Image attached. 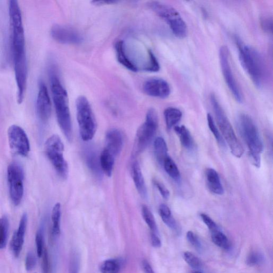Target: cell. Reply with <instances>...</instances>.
<instances>
[{
    "mask_svg": "<svg viewBox=\"0 0 273 273\" xmlns=\"http://www.w3.org/2000/svg\"><path fill=\"white\" fill-rule=\"evenodd\" d=\"M9 15L11 32V48L15 79L17 86V102L24 100L28 80V64L25 51V36L21 10L17 1L9 2Z\"/></svg>",
    "mask_w": 273,
    "mask_h": 273,
    "instance_id": "obj_1",
    "label": "cell"
},
{
    "mask_svg": "<svg viewBox=\"0 0 273 273\" xmlns=\"http://www.w3.org/2000/svg\"><path fill=\"white\" fill-rule=\"evenodd\" d=\"M54 69H50V79L57 121L64 135L72 142L73 129L68 95Z\"/></svg>",
    "mask_w": 273,
    "mask_h": 273,
    "instance_id": "obj_2",
    "label": "cell"
},
{
    "mask_svg": "<svg viewBox=\"0 0 273 273\" xmlns=\"http://www.w3.org/2000/svg\"><path fill=\"white\" fill-rule=\"evenodd\" d=\"M239 56L241 66L248 73L254 85L261 88L266 80V71L264 59L254 48L245 45L237 39Z\"/></svg>",
    "mask_w": 273,
    "mask_h": 273,
    "instance_id": "obj_3",
    "label": "cell"
},
{
    "mask_svg": "<svg viewBox=\"0 0 273 273\" xmlns=\"http://www.w3.org/2000/svg\"><path fill=\"white\" fill-rule=\"evenodd\" d=\"M237 123L241 135L249 149L250 161L259 168L261 164V154L264 150L259 130L251 117L246 114H240Z\"/></svg>",
    "mask_w": 273,
    "mask_h": 273,
    "instance_id": "obj_4",
    "label": "cell"
},
{
    "mask_svg": "<svg viewBox=\"0 0 273 273\" xmlns=\"http://www.w3.org/2000/svg\"><path fill=\"white\" fill-rule=\"evenodd\" d=\"M211 101L217 124L224 140H226L231 153L235 157L240 158L244 153L242 146L237 137L233 128L215 94L211 95Z\"/></svg>",
    "mask_w": 273,
    "mask_h": 273,
    "instance_id": "obj_5",
    "label": "cell"
},
{
    "mask_svg": "<svg viewBox=\"0 0 273 273\" xmlns=\"http://www.w3.org/2000/svg\"><path fill=\"white\" fill-rule=\"evenodd\" d=\"M148 6L156 14L165 21L175 36L180 38L187 36V25L176 9L159 2H150Z\"/></svg>",
    "mask_w": 273,
    "mask_h": 273,
    "instance_id": "obj_6",
    "label": "cell"
},
{
    "mask_svg": "<svg viewBox=\"0 0 273 273\" xmlns=\"http://www.w3.org/2000/svg\"><path fill=\"white\" fill-rule=\"evenodd\" d=\"M77 120L82 139L92 140L97 131V122L92 107L86 97L81 96L76 101Z\"/></svg>",
    "mask_w": 273,
    "mask_h": 273,
    "instance_id": "obj_7",
    "label": "cell"
},
{
    "mask_svg": "<svg viewBox=\"0 0 273 273\" xmlns=\"http://www.w3.org/2000/svg\"><path fill=\"white\" fill-rule=\"evenodd\" d=\"M159 125L158 115L154 109L147 112L145 121L138 129L133 148V154L139 155L148 148L154 138Z\"/></svg>",
    "mask_w": 273,
    "mask_h": 273,
    "instance_id": "obj_8",
    "label": "cell"
},
{
    "mask_svg": "<svg viewBox=\"0 0 273 273\" xmlns=\"http://www.w3.org/2000/svg\"><path fill=\"white\" fill-rule=\"evenodd\" d=\"M64 146L59 136L54 135L45 143V151L49 161L53 164L58 176L63 179L68 178L69 173L68 163L64 157Z\"/></svg>",
    "mask_w": 273,
    "mask_h": 273,
    "instance_id": "obj_9",
    "label": "cell"
},
{
    "mask_svg": "<svg viewBox=\"0 0 273 273\" xmlns=\"http://www.w3.org/2000/svg\"><path fill=\"white\" fill-rule=\"evenodd\" d=\"M7 177L11 200L18 206L22 202L24 190V174L21 166L15 162L11 163L8 167Z\"/></svg>",
    "mask_w": 273,
    "mask_h": 273,
    "instance_id": "obj_10",
    "label": "cell"
},
{
    "mask_svg": "<svg viewBox=\"0 0 273 273\" xmlns=\"http://www.w3.org/2000/svg\"><path fill=\"white\" fill-rule=\"evenodd\" d=\"M219 60L224 80L233 96L239 103H242L243 96L231 69L229 51L227 47L223 46L219 50Z\"/></svg>",
    "mask_w": 273,
    "mask_h": 273,
    "instance_id": "obj_11",
    "label": "cell"
},
{
    "mask_svg": "<svg viewBox=\"0 0 273 273\" xmlns=\"http://www.w3.org/2000/svg\"><path fill=\"white\" fill-rule=\"evenodd\" d=\"M10 148L15 154L27 157L30 151L28 137L24 130L18 125H12L8 130Z\"/></svg>",
    "mask_w": 273,
    "mask_h": 273,
    "instance_id": "obj_12",
    "label": "cell"
},
{
    "mask_svg": "<svg viewBox=\"0 0 273 273\" xmlns=\"http://www.w3.org/2000/svg\"><path fill=\"white\" fill-rule=\"evenodd\" d=\"M51 35L54 40L62 44L79 45L83 38L74 29L61 25H55L51 29Z\"/></svg>",
    "mask_w": 273,
    "mask_h": 273,
    "instance_id": "obj_13",
    "label": "cell"
},
{
    "mask_svg": "<svg viewBox=\"0 0 273 273\" xmlns=\"http://www.w3.org/2000/svg\"><path fill=\"white\" fill-rule=\"evenodd\" d=\"M36 111L39 119L47 122L51 116L52 107L48 89L44 82L39 83L36 99Z\"/></svg>",
    "mask_w": 273,
    "mask_h": 273,
    "instance_id": "obj_14",
    "label": "cell"
},
{
    "mask_svg": "<svg viewBox=\"0 0 273 273\" xmlns=\"http://www.w3.org/2000/svg\"><path fill=\"white\" fill-rule=\"evenodd\" d=\"M143 90L148 96L164 99L170 96L171 89L170 85L162 79L153 78L143 85Z\"/></svg>",
    "mask_w": 273,
    "mask_h": 273,
    "instance_id": "obj_15",
    "label": "cell"
},
{
    "mask_svg": "<svg viewBox=\"0 0 273 273\" xmlns=\"http://www.w3.org/2000/svg\"><path fill=\"white\" fill-rule=\"evenodd\" d=\"M27 223L28 215L25 213L21 218L19 227L13 236L10 243L11 250L16 258L19 257L23 248Z\"/></svg>",
    "mask_w": 273,
    "mask_h": 273,
    "instance_id": "obj_16",
    "label": "cell"
},
{
    "mask_svg": "<svg viewBox=\"0 0 273 273\" xmlns=\"http://www.w3.org/2000/svg\"><path fill=\"white\" fill-rule=\"evenodd\" d=\"M107 149L115 158L121 153L123 145L122 133L117 129H112L106 135Z\"/></svg>",
    "mask_w": 273,
    "mask_h": 273,
    "instance_id": "obj_17",
    "label": "cell"
},
{
    "mask_svg": "<svg viewBox=\"0 0 273 273\" xmlns=\"http://www.w3.org/2000/svg\"><path fill=\"white\" fill-rule=\"evenodd\" d=\"M131 173L136 188L140 196L143 199H147L148 190L140 166L138 162H135L133 164Z\"/></svg>",
    "mask_w": 273,
    "mask_h": 273,
    "instance_id": "obj_18",
    "label": "cell"
},
{
    "mask_svg": "<svg viewBox=\"0 0 273 273\" xmlns=\"http://www.w3.org/2000/svg\"><path fill=\"white\" fill-rule=\"evenodd\" d=\"M205 177L207 187L211 192L220 196L224 194V189L221 183L220 177L214 169H207L205 172Z\"/></svg>",
    "mask_w": 273,
    "mask_h": 273,
    "instance_id": "obj_19",
    "label": "cell"
},
{
    "mask_svg": "<svg viewBox=\"0 0 273 273\" xmlns=\"http://www.w3.org/2000/svg\"><path fill=\"white\" fill-rule=\"evenodd\" d=\"M117 59L122 66L130 71L136 72L138 68L136 65L129 59L125 53L124 43L119 40L115 46Z\"/></svg>",
    "mask_w": 273,
    "mask_h": 273,
    "instance_id": "obj_20",
    "label": "cell"
},
{
    "mask_svg": "<svg viewBox=\"0 0 273 273\" xmlns=\"http://www.w3.org/2000/svg\"><path fill=\"white\" fill-rule=\"evenodd\" d=\"M115 157L107 149L101 152L99 158V164L101 171L108 177H111L114 165Z\"/></svg>",
    "mask_w": 273,
    "mask_h": 273,
    "instance_id": "obj_21",
    "label": "cell"
},
{
    "mask_svg": "<svg viewBox=\"0 0 273 273\" xmlns=\"http://www.w3.org/2000/svg\"><path fill=\"white\" fill-rule=\"evenodd\" d=\"M159 211L164 223L176 233H179L180 231L179 227L172 215L170 208L165 204H161Z\"/></svg>",
    "mask_w": 273,
    "mask_h": 273,
    "instance_id": "obj_22",
    "label": "cell"
},
{
    "mask_svg": "<svg viewBox=\"0 0 273 273\" xmlns=\"http://www.w3.org/2000/svg\"><path fill=\"white\" fill-rule=\"evenodd\" d=\"M175 131L179 137L181 144L188 151H192L194 148V142L190 132L184 125L175 126Z\"/></svg>",
    "mask_w": 273,
    "mask_h": 273,
    "instance_id": "obj_23",
    "label": "cell"
},
{
    "mask_svg": "<svg viewBox=\"0 0 273 273\" xmlns=\"http://www.w3.org/2000/svg\"><path fill=\"white\" fill-rule=\"evenodd\" d=\"M164 116L166 128L171 130L180 121L183 113L177 108L170 107L164 110Z\"/></svg>",
    "mask_w": 273,
    "mask_h": 273,
    "instance_id": "obj_24",
    "label": "cell"
},
{
    "mask_svg": "<svg viewBox=\"0 0 273 273\" xmlns=\"http://www.w3.org/2000/svg\"><path fill=\"white\" fill-rule=\"evenodd\" d=\"M154 149L156 159L162 165L164 161L169 156L167 145L163 138L159 137L155 139Z\"/></svg>",
    "mask_w": 273,
    "mask_h": 273,
    "instance_id": "obj_25",
    "label": "cell"
},
{
    "mask_svg": "<svg viewBox=\"0 0 273 273\" xmlns=\"http://www.w3.org/2000/svg\"><path fill=\"white\" fill-rule=\"evenodd\" d=\"M123 263L121 259L112 258L103 261L100 266L101 273H119Z\"/></svg>",
    "mask_w": 273,
    "mask_h": 273,
    "instance_id": "obj_26",
    "label": "cell"
},
{
    "mask_svg": "<svg viewBox=\"0 0 273 273\" xmlns=\"http://www.w3.org/2000/svg\"><path fill=\"white\" fill-rule=\"evenodd\" d=\"M60 218H61V205L59 203H56L52 211V231L55 236L58 237L60 235Z\"/></svg>",
    "mask_w": 273,
    "mask_h": 273,
    "instance_id": "obj_27",
    "label": "cell"
},
{
    "mask_svg": "<svg viewBox=\"0 0 273 273\" xmlns=\"http://www.w3.org/2000/svg\"><path fill=\"white\" fill-rule=\"evenodd\" d=\"M166 174L176 182H179L181 176L178 168L174 160L168 156L162 164Z\"/></svg>",
    "mask_w": 273,
    "mask_h": 273,
    "instance_id": "obj_28",
    "label": "cell"
},
{
    "mask_svg": "<svg viewBox=\"0 0 273 273\" xmlns=\"http://www.w3.org/2000/svg\"><path fill=\"white\" fill-rule=\"evenodd\" d=\"M141 214L143 219L148 225L152 234L159 235L158 226L155 218L149 208L145 205H143L141 207Z\"/></svg>",
    "mask_w": 273,
    "mask_h": 273,
    "instance_id": "obj_29",
    "label": "cell"
},
{
    "mask_svg": "<svg viewBox=\"0 0 273 273\" xmlns=\"http://www.w3.org/2000/svg\"><path fill=\"white\" fill-rule=\"evenodd\" d=\"M212 239L214 244L220 247V248L225 250L230 248V243L228 238L219 229L212 232Z\"/></svg>",
    "mask_w": 273,
    "mask_h": 273,
    "instance_id": "obj_30",
    "label": "cell"
},
{
    "mask_svg": "<svg viewBox=\"0 0 273 273\" xmlns=\"http://www.w3.org/2000/svg\"><path fill=\"white\" fill-rule=\"evenodd\" d=\"M8 229V219L7 217L4 216L0 218V250L6 248L7 243Z\"/></svg>",
    "mask_w": 273,
    "mask_h": 273,
    "instance_id": "obj_31",
    "label": "cell"
},
{
    "mask_svg": "<svg viewBox=\"0 0 273 273\" xmlns=\"http://www.w3.org/2000/svg\"><path fill=\"white\" fill-rule=\"evenodd\" d=\"M207 121L208 126L211 130V132L215 136L218 144L222 147L225 146V141L224 140L222 135H221L220 132L217 129V127L214 121L213 116L211 114H207Z\"/></svg>",
    "mask_w": 273,
    "mask_h": 273,
    "instance_id": "obj_32",
    "label": "cell"
},
{
    "mask_svg": "<svg viewBox=\"0 0 273 273\" xmlns=\"http://www.w3.org/2000/svg\"><path fill=\"white\" fill-rule=\"evenodd\" d=\"M149 61L146 66L144 68L145 71L150 72H157L160 70V64L155 56L151 50H149Z\"/></svg>",
    "mask_w": 273,
    "mask_h": 273,
    "instance_id": "obj_33",
    "label": "cell"
},
{
    "mask_svg": "<svg viewBox=\"0 0 273 273\" xmlns=\"http://www.w3.org/2000/svg\"><path fill=\"white\" fill-rule=\"evenodd\" d=\"M184 259L186 263L192 268L198 269L201 267L202 264L200 259L191 252L184 253Z\"/></svg>",
    "mask_w": 273,
    "mask_h": 273,
    "instance_id": "obj_34",
    "label": "cell"
},
{
    "mask_svg": "<svg viewBox=\"0 0 273 273\" xmlns=\"http://www.w3.org/2000/svg\"><path fill=\"white\" fill-rule=\"evenodd\" d=\"M264 256L258 252H251L246 260V264L251 266L261 264L264 261Z\"/></svg>",
    "mask_w": 273,
    "mask_h": 273,
    "instance_id": "obj_35",
    "label": "cell"
},
{
    "mask_svg": "<svg viewBox=\"0 0 273 273\" xmlns=\"http://www.w3.org/2000/svg\"><path fill=\"white\" fill-rule=\"evenodd\" d=\"M37 254L38 257H41L44 247V237L42 229L38 230L35 238Z\"/></svg>",
    "mask_w": 273,
    "mask_h": 273,
    "instance_id": "obj_36",
    "label": "cell"
},
{
    "mask_svg": "<svg viewBox=\"0 0 273 273\" xmlns=\"http://www.w3.org/2000/svg\"><path fill=\"white\" fill-rule=\"evenodd\" d=\"M186 238L188 242L195 248L199 251L201 250L202 248V244L196 234H194L192 231H188L187 233Z\"/></svg>",
    "mask_w": 273,
    "mask_h": 273,
    "instance_id": "obj_37",
    "label": "cell"
},
{
    "mask_svg": "<svg viewBox=\"0 0 273 273\" xmlns=\"http://www.w3.org/2000/svg\"><path fill=\"white\" fill-rule=\"evenodd\" d=\"M42 269L43 273H51V264L48 252L45 248L42 257Z\"/></svg>",
    "mask_w": 273,
    "mask_h": 273,
    "instance_id": "obj_38",
    "label": "cell"
},
{
    "mask_svg": "<svg viewBox=\"0 0 273 273\" xmlns=\"http://www.w3.org/2000/svg\"><path fill=\"white\" fill-rule=\"evenodd\" d=\"M200 217L204 223L212 232L218 230V227L214 221L205 214H201Z\"/></svg>",
    "mask_w": 273,
    "mask_h": 273,
    "instance_id": "obj_39",
    "label": "cell"
},
{
    "mask_svg": "<svg viewBox=\"0 0 273 273\" xmlns=\"http://www.w3.org/2000/svg\"><path fill=\"white\" fill-rule=\"evenodd\" d=\"M153 184L157 188L161 196L165 200H167L170 197V192L166 187L157 179L153 180Z\"/></svg>",
    "mask_w": 273,
    "mask_h": 273,
    "instance_id": "obj_40",
    "label": "cell"
},
{
    "mask_svg": "<svg viewBox=\"0 0 273 273\" xmlns=\"http://www.w3.org/2000/svg\"><path fill=\"white\" fill-rule=\"evenodd\" d=\"M261 27L263 30L268 34H272V19L271 17H264L261 20Z\"/></svg>",
    "mask_w": 273,
    "mask_h": 273,
    "instance_id": "obj_41",
    "label": "cell"
},
{
    "mask_svg": "<svg viewBox=\"0 0 273 273\" xmlns=\"http://www.w3.org/2000/svg\"><path fill=\"white\" fill-rule=\"evenodd\" d=\"M36 264V258L33 253L30 252L25 258V268L28 271L32 270Z\"/></svg>",
    "mask_w": 273,
    "mask_h": 273,
    "instance_id": "obj_42",
    "label": "cell"
},
{
    "mask_svg": "<svg viewBox=\"0 0 273 273\" xmlns=\"http://www.w3.org/2000/svg\"><path fill=\"white\" fill-rule=\"evenodd\" d=\"M97 159L95 157V155L94 154H90L89 158L87 159V161L89 166L92 170L95 171H97L98 165L96 161Z\"/></svg>",
    "mask_w": 273,
    "mask_h": 273,
    "instance_id": "obj_43",
    "label": "cell"
},
{
    "mask_svg": "<svg viewBox=\"0 0 273 273\" xmlns=\"http://www.w3.org/2000/svg\"><path fill=\"white\" fill-rule=\"evenodd\" d=\"M151 244L155 248H160L162 245L161 239L159 235L151 233Z\"/></svg>",
    "mask_w": 273,
    "mask_h": 273,
    "instance_id": "obj_44",
    "label": "cell"
},
{
    "mask_svg": "<svg viewBox=\"0 0 273 273\" xmlns=\"http://www.w3.org/2000/svg\"><path fill=\"white\" fill-rule=\"evenodd\" d=\"M141 267L145 273H155L152 267L146 260H143Z\"/></svg>",
    "mask_w": 273,
    "mask_h": 273,
    "instance_id": "obj_45",
    "label": "cell"
},
{
    "mask_svg": "<svg viewBox=\"0 0 273 273\" xmlns=\"http://www.w3.org/2000/svg\"><path fill=\"white\" fill-rule=\"evenodd\" d=\"M117 1H94L92 3L95 6H100L108 5H113L118 3Z\"/></svg>",
    "mask_w": 273,
    "mask_h": 273,
    "instance_id": "obj_46",
    "label": "cell"
},
{
    "mask_svg": "<svg viewBox=\"0 0 273 273\" xmlns=\"http://www.w3.org/2000/svg\"><path fill=\"white\" fill-rule=\"evenodd\" d=\"M71 270L70 273H77V264L76 262H74L73 264L72 265Z\"/></svg>",
    "mask_w": 273,
    "mask_h": 273,
    "instance_id": "obj_47",
    "label": "cell"
},
{
    "mask_svg": "<svg viewBox=\"0 0 273 273\" xmlns=\"http://www.w3.org/2000/svg\"><path fill=\"white\" fill-rule=\"evenodd\" d=\"M192 273H202V272L199 271H195L192 272Z\"/></svg>",
    "mask_w": 273,
    "mask_h": 273,
    "instance_id": "obj_48",
    "label": "cell"
}]
</instances>
